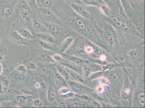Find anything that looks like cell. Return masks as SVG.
<instances>
[{
    "label": "cell",
    "mask_w": 145,
    "mask_h": 108,
    "mask_svg": "<svg viewBox=\"0 0 145 108\" xmlns=\"http://www.w3.org/2000/svg\"><path fill=\"white\" fill-rule=\"evenodd\" d=\"M52 11L63 25L109 52L103 39V31L95 20L80 16L64 0H54Z\"/></svg>",
    "instance_id": "cell-1"
},
{
    "label": "cell",
    "mask_w": 145,
    "mask_h": 108,
    "mask_svg": "<svg viewBox=\"0 0 145 108\" xmlns=\"http://www.w3.org/2000/svg\"><path fill=\"white\" fill-rule=\"evenodd\" d=\"M102 18L104 21L107 22L119 31L124 32H130L142 38H144L143 35L137 31L135 26L127 19V18L122 16L115 11L112 10V14L111 16L108 17L103 15Z\"/></svg>",
    "instance_id": "cell-2"
},
{
    "label": "cell",
    "mask_w": 145,
    "mask_h": 108,
    "mask_svg": "<svg viewBox=\"0 0 145 108\" xmlns=\"http://www.w3.org/2000/svg\"><path fill=\"white\" fill-rule=\"evenodd\" d=\"M104 29L103 31V39L105 46L108 50V47L113 54L117 52L119 42L118 34L115 28L110 23L104 21ZM109 51V50H108Z\"/></svg>",
    "instance_id": "cell-3"
},
{
    "label": "cell",
    "mask_w": 145,
    "mask_h": 108,
    "mask_svg": "<svg viewBox=\"0 0 145 108\" xmlns=\"http://www.w3.org/2000/svg\"><path fill=\"white\" fill-rule=\"evenodd\" d=\"M46 28L49 33L50 34L57 40L59 46L66 38L72 36L70 30L62 25L56 23L42 22Z\"/></svg>",
    "instance_id": "cell-4"
},
{
    "label": "cell",
    "mask_w": 145,
    "mask_h": 108,
    "mask_svg": "<svg viewBox=\"0 0 145 108\" xmlns=\"http://www.w3.org/2000/svg\"><path fill=\"white\" fill-rule=\"evenodd\" d=\"M86 45L84 40L77 38L74 43L64 53L65 55L77 57L84 60H88L89 57L85 51Z\"/></svg>",
    "instance_id": "cell-5"
},
{
    "label": "cell",
    "mask_w": 145,
    "mask_h": 108,
    "mask_svg": "<svg viewBox=\"0 0 145 108\" xmlns=\"http://www.w3.org/2000/svg\"><path fill=\"white\" fill-rule=\"evenodd\" d=\"M18 0H0V19L16 18L14 10Z\"/></svg>",
    "instance_id": "cell-6"
},
{
    "label": "cell",
    "mask_w": 145,
    "mask_h": 108,
    "mask_svg": "<svg viewBox=\"0 0 145 108\" xmlns=\"http://www.w3.org/2000/svg\"><path fill=\"white\" fill-rule=\"evenodd\" d=\"M36 14L37 16L42 22L56 23L62 25L58 18L50 9L39 8L36 12Z\"/></svg>",
    "instance_id": "cell-7"
},
{
    "label": "cell",
    "mask_w": 145,
    "mask_h": 108,
    "mask_svg": "<svg viewBox=\"0 0 145 108\" xmlns=\"http://www.w3.org/2000/svg\"><path fill=\"white\" fill-rule=\"evenodd\" d=\"M5 34L7 38L14 44L19 45L30 46V43L28 42L29 40L25 39L11 27H8L6 29Z\"/></svg>",
    "instance_id": "cell-8"
},
{
    "label": "cell",
    "mask_w": 145,
    "mask_h": 108,
    "mask_svg": "<svg viewBox=\"0 0 145 108\" xmlns=\"http://www.w3.org/2000/svg\"><path fill=\"white\" fill-rule=\"evenodd\" d=\"M120 68H113V69L105 71L103 72V75L105 78L113 85H118L122 80V72Z\"/></svg>",
    "instance_id": "cell-9"
},
{
    "label": "cell",
    "mask_w": 145,
    "mask_h": 108,
    "mask_svg": "<svg viewBox=\"0 0 145 108\" xmlns=\"http://www.w3.org/2000/svg\"><path fill=\"white\" fill-rule=\"evenodd\" d=\"M11 27L19 33L25 39L30 40L34 39L32 33L18 19L13 23L11 25Z\"/></svg>",
    "instance_id": "cell-10"
},
{
    "label": "cell",
    "mask_w": 145,
    "mask_h": 108,
    "mask_svg": "<svg viewBox=\"0 0 145 108\" xmlns=\"http://www.w3.org/2000/svg\"><path fill=\"white\" fill-rule=\"evenodd\" d=\"M126 55L129 60L134 64H140L144 61V53L138 48L129 49L126 52Z\"/></svg>",
    "instance_id": "cell-11"
},
{
    "label": "cell",
    "mask_w": 145,
    "mask_h": 108,
    "mask_svg": "<svg viewBox=\"0 0 145 108\" xmlns=\"http://www.w3.org/2000/svg\"><path fill=\"white\" fill-rule=\"evenodd\" d=\"M34 54L36 59L40 62L52 63L56 62L53 60L52 56L54 53L43 49H36L34 50Z\"/></svg>",
    "instance_id": "cell-12"
},
{
    "label": "cell",
    "mask_w": 145,
    "mask_h": 108,
    "mask_svg": "<svg viewBox=\"0 0 145 108\" xmlns=\"http://www.w3.org/2000/svg\"><path fill=\"white\" fill-rule=\"evenodd\" d=\"M29 29L33 34L36 33H48L43 22L37 16L36 12L34 14Z\"/></svg>",
    "instance_id": "cell-13"
},
{
    "label": "cell",
    "mask_w": 145,
    "mask_h": 108,
    "mask_svg": "<svg viewBox=\"0 0 145 108\" xmlns=\"http://www.w3.org/2000/svg\"><path fill=\"white\" fill-rule=\"evenodd\" d=\"M67 83L69 87L74 92L81 93H89L93 92L94 89H91L88 87L82 85L80 83L72 81L67 80Z\"/></svg>",
    "instance_id": "cell-14"
},
{
    "label": "cell",
    "mask_w": 145,
    "mask_h": 108,
    "mask_svg": "<svg viewBox=\"0 0 145 108\" xmlns=\"http://www.w3.org/2000/svg\"><path fill=\"white\" fill-rule=\"evenodd\" d=\"M68 5L80 16L89 20H94L91 12L87 9L84 5L77 3Z\"/></svg>",
    "instance_id": "cell-15"
},
{
    "label": "cell",
    "mask_w": 145,
    "mask_h": 108,
    "mask_svg": "<svg viewBox=\"0 0 145 108\" xmlns=\"http://www.w3.org/2000/svg\"><path fill=\"white\" fill-rule=\"evenodd\" d=\"M31 9L24 10L18 14V19L29 29L34 13Z\"/></svg>",
    "instance_id": "cell-16"
},
{
    "label": "cell",
    "mask_w": 145,
    "mask_h": 108,
    "mask_svg": "<svg viewBox=\"0 0 145 108\" xmlns=\"http://www.w3.org/2000/svg\"><path fill=\"white\" fill-rule=\"evenodd\" d=\"M144 88H139L137 90L133 99V103L135 107H145Z\"/></svg>",
    "instance_id": "cell-17"
},
{
    "label": "cell",
    "mask_w": 145,
    "mask_h": 108,
    "mask_svg": "<svg viewBox=\"0 0 145 108\" xmlns=\"http://www.w3.org/2000/svg\"><path fill=\"white\" fill-rule=\"evenodd\" d=\"M34 39H40L44 41L57 44L58 43L56 39L51 34L48 33H36L33 34Z\"/></svg>",
    "instance_id": "cell-18"
},
{
    "label": "cell",
    "mask_w": 145,
    "mask_h": 108,
    "mask_svg": "<svg viewBox=\"0 0 145 108\" xmlns=\"http://www.w3.org/2000/svg\"><path fill=\"white\" fill-rule=\"evenodd\" d=\"M65 59V58H64ZM60 64L71 70L77 72L79 74L83 75V72L82 66L77 65L74 63L72 62L68 59H65L63 61L60 62Z\"/></svg>",
    "instance_id": "cell-19"
},
{
    "label": "cell",
    "mask_w": 145,
    "mask_h": 108,
    "mask_svg": "<svg viewBox=\"0 0 145 108\" xmlns=\"http://www.w3.org/2000/svg\"><path fill=\"white\" fill-rule=\"evenodd\" d=\"M74 40L72 36H70L66 38L59 46V53L62 54L68 49Z\"/></svg>",
    "instance_id": "cell-20"
},
{
    "label": "cell",
    "mask_w": 145,
    "mask_h": 108,
    "mask_svg": "<svg viewBox=\"0 0 145 108\" xmlns=\"http://www.w3.org/2000/svg\"><path fill=\"white\" fill-rule=\"evenodd\" d=\"M39 46L43 49L56 53H59V46L57 44L37 39Z\"/></svg>",
    "instance_id": "cell-21"
},
{
    "label": "cell",
    "mask_w": 145,
    "mask_h": 108,
    "mask_svg": "<svg viewBox=\"0 0 145 108\" xmlns=\"http://www.w3.org/2000/svg\"><path fill=\"white\" fill-rule=\"evenodd\" d=\"M29 9V6L25 0H18L14 8L15 18H18V14L22 12Z\"/></svg>",
    "instance_id": "cell-22"
},
{
    "label": "cell",
    "mask_w": 145,
    "mask_h": 108,
    "mask_svg": "<svg viewBox=\"0 0 145 108\" xmlns=\"http://www.w3.org/2000/svg\"><path fill=\"white\" fill-rule=\"evenodd\" d=\"M67 69L69 75V80L76 81L80 83L85 84L86 82L87 81L86 80L85 77H83L82 75L79 74L77 72L71 70L68 68H67Z\"/></svg>",
    "instance_id": "cell-23"
},
{
    "label": "cell",
    "mask_w": 145,
    "mask_h": 108,
    "mask_svg": "<svg viewBox=\"0 0 145 108\" xmlns=\"http://www.w3.org/2000/svg\"><path fill=\"white\" fill-rule=\"evenodd\" d=\"M122 8L128 18H131L133 16V11L129 0H120Z\"/></svg>",
    "instance_id": "cell-24"
},
{
    "label": "cell",
    "mask_w": 145,
    "mask_h": 108,
    "mask_svg": "<svg viewBox=\"0 0 145 108\" xmlns=\"http://www.w3.org/2000/svg\"><path fill=\"white\" fill-rule=\"evenodd\" d=\"M124 86L121 93V97L123 100H127L130 99L131 94V89L128 81H125Z\"/></svg>",
    "instance_id": "cell-25"
},
{
    "label": "cell",
    "mask_w": 145,
    "mask_h": 108,
    "mask_svg": "<svg viewBox=\"0 0 145 108\" xmlns=\"http://www.w3.org/2000/svg\"><path fill=\"white\" fill-rule=\"evenodd\" d=\"M64 57L65 59H68V60L71 61L72 62L74 63V64H77L80 66H82L85 63L88 62V61L86 60H84V59H81L80 58L77 57L69 56L65 55V54H61Z\"/></svg>",
    "instance_id": "cell-26"
},
{
    "label": "cell",
    "mask_w": 145,
    "mask_h": 108,
    "mask_svg": "<svg viewBox=\"0 0 145 108\" xmlns=\"http://www.w3.org/2000/svg\"><path fill=\"white\" fill-rule=\"evenodd\" d=\"M10 71L7 69L5 70L0 75V81L5 86L7 87L10 84Z\"/></svg>",
    "instance_id": "cell-27"
},
{
    "label": "cell",
    "mask_w": 145,
    "mask_h": 108,
    "mask_svg": "<svg viewBox=\"0 0 145 108\" xmlns=\"http://www.w3.org/2000/svg\"><path fill=\"white\" fill-rule=\"evenodd\" d=\"M95 64H93V62L90 64L88 61V62L85 63L83 65L82 67L83 75L84 76V77H85V79L88 78L89 75L91 74L92 71L93 72V70H94V67L97 66V65H96L93 68V67L94 66Z\"/></svg>",
    "instance_id": "cell-28"
},
{
    "label": "cell",
    "mask_w": 145,
    "mask_h": 108,
    "mask_svg": "<svg viewBox=\"0 0 145 108\" xmlns=\"http://www.w3.org/2000/svg\"><path fill=\"white\" fill-rule=\"evenodd\" d=\"M36 2L39 8L51 9L54 4V0H36Z\"/></svg>",
    "instance_id": "cell-29"
},
{
    "label": "cell",
    "mask_w": 145,
    "mask_h": 108,
    "mask_svg": "<svg viewBox=\"0 0 145 108\" xmlns=\"http://www.w3.org/2000/svg\"><path fill=\"white\" fill-rule=\"evenodd\" d=\"M10 77H12L14 81L18 83H24L27 79L25 75L21 74L16 70L12 72L10 74Z\"/></svg>",
    "instance_id": "cell-30"
},
{
    "label": "cell",
    "mask_w": 145,
    "mask_h": 108,
    "mask_svg": "<svg viewBox=\"0 0 145 108\" xmlns=\"http://www.w3.org/2000/svg\"><path fill=\"white\" fill-rule=\"evenodd\" d=\"M57 97V93L54 88L50 87L47 91V97L48 102L52 103L55 102Z\"/></svg>",
    "instance_id": "cell-31"
},
{
    "label": "cell",
    "mask_w": 145,
    "mask_h": 108,
    "mask_svg": "<svg viewBox=\"0 0 145 108\" xmlns=\"http://www.w3.org/2000/svg\"><path fill=\"white\" fill-rule=\"evenodd\" d=\"M55 68L57 72L64 77L66 81L69 80V74L65 67L60 64L56 65Z\"/></svg>",
    "instance_id": "cell-32"
},
{
    "label": "cell",
    "mask_w": 145,
    "mask_h": 108,
    "mask_svg": "<svg viewBox=\"0 0 145 108\" xmlns=\"http://www.w3.org/2000/svg\"><path fill=\"white\" fill-rule=\"evenodd\" d=\"M15 98L14 93L12 91L8 90L4 94L0 95V100L5 102H10Z\"/></svg>",
    "instance_id": "cell-33"
},
{
    "label": "cell",
    "mask_w": 145,
    "mask_h": 108,
    "mask_svg": "<svg viewBox=\"0 0 145 108\" xmlns=\"http://www.w3.org/2000/svg\"><path fill=\"white\" fill-rule=\"evenodd\" d=\"M55 82L57 86L60 88L63 87H68L65 80L58 72L55 75Z\"/></svg>",
    "instance_id": "cell-34"
},
{
    "label": "cell",
    "mask_w": 145,
    "mask_h": 108,
    "mask_svg": "<svg viewBox=\"0 0 145 108\" xmlns=\"http://www.w3.org/2000/svg\"><path fill=\"white\" fill-rule=\"evenodd\" d=\"M81 1L85 5L95 7L99 8H100L101 5L105 4L103 0H81Z\"/></svg>",
    "instance_id": "cell-35"
},
{
    "label": "cell",
    "mask_w": 145,
    "mask_h": 108,
    "mask_svg": "<svg viewBox=\"0 0 145 108\" xmlns=\"http://www.w3.org/2000/svg\"><path fill=\"white\" fill-rule=\"evenodd\" d=\"M50 63L40 62L39 63L37 66L39 67L40 72L44 74H47L51 72V66Z\"/></svg>",
    "instance_id": "cell-36"
},
{
    "label": "cell",
    "mask_w": 145,
    "mask_h": 108,
    "mask_svg": "<svg viewBox=\"0 0 145 108\" xmlns=\"http://www.w3.org/2000/svg\"><path fill=\"white\" fill-rule=\"evenodd\" d=\"M126 62L120 63H110L107 64L106 65L102 66L103 71L110 70L113 68H121L126 66Z\"/></svg>",
    "instance_id": "cell-37"
},
{
    "label": "cell",
    "mask_w": 145,
    "mask_h": 108,
    "mask_svg": "<svg viewBox=\"0 0 145 108\" xmlns=\"http://www.w3.org/2000/svg\"><path fill=\"white\" fill-rule=\"evenodd\" d=\"M14 67L15 70L20 74L26 75L27 73V68L22 61H20L14 64Z\"/></svg>",
    "instance_id": "cell-38"
},
{
    "label": "cell",
    "mask_w": 145,
    "mask_h": 108,
    "mask_svg": "<svg viewBox=\"0 0 145 108\" xmlns=\"http://www.w3.org/2000/svg\"><path fill=\"white\" fill-rule=\"evenodd\" d=\"M103 15L107 17H110L112 14V10L106 4L101 5L100 8Z\"/></svg>",
    "instance_id": "cell-39"
},
{
    "label": "cell",
    "mask_w": 145,
    "mask_h": 108,
    "mask_svg": "<svg viewBox=\"0 0 145 108\" xmlns=\"http://www.w3.org/2000/svg\"><path fill=\"white\" fill-rule=\"evenodd\" d=\"M103 71H99L92 74L86 79L87 81H91L92 80L101 78L103 75Z\"/></svg>",
    "instance_id": "cell-40"
},
{
    "label": "cell",
    "mask_w": 145,
    "mask_h": 108,
    "mask_svg": "<svg viewBox=\"0 0 145 108\" xmlns=\"http://www.w3.org/2000/svg\"><path fill=\"white\" fill-rule=\"evenodd\" d=\"M22 63L25 65L27 69L31 70H36L38 68L37 65L35 62L31 60L24 61Z\"/></svg>",
    "instance_id": "cell-41"
},
{
    "label": "cell",
    "mask_w": 145,
    "mask_h": 108,
    "mask_svg": "<svg viewBox=\"0 0 145 108\" xmlns=\"http://www.w3.org/2000/svg\"><path fill=\"white\" fill-rule=\"evenodd\" d=\"M21 91L26 95L33 96L34 94L33 89L30 87L24 86L20 88Z\"/></svg>",
    "instance_id": "cell-42"
},
{
    "label": "cell",
    "mask_w": 145,
    "mask_h": 108,
    "mask_svg": "<svg viewBox=\"0 0 145 108\" xmlns=\"http://www.w3.org/2000/svg\"><path fill=\"white\" fill-rule=\"evenodd\" d=\"M14 98H15L16 102L20 105L24 104L27 100V97L23 95H18L15 96Z\"/></svg>",
    "instance_id": "cell-43"
},
{
    "label": "cell",
    "mask_w": 145,
    "mask_h": 108,
    "mask_svg": "<svg viewBox=\"0 0 145 108\" xmlns=\"http://www.w3.org/2000/svg\"><path fill=\"white\" fill-rule=\"evenodd\" d=\"M28 4L30 9L34 12H36L39 8L37 6L36 0H25Z\"/></svg>",
    "instance_id": "cell-44"
},
{
    "label": "cell",
    "mask_w": 145,
    "mask_h": 108,
    "mask_svg": "<svg viewBox=\"0 0 145 108\" xmlns=\"http://www.w3.org/2000/svg\"><path fill=\"white\" fill-rule=\"evenodd\" d=\"M34 87L37 89H41L42 90H45L46 88L45 83L41 79L37 80L34 84Z\"/></svg>",
    "instance_id": "cell-45"
},
{
    "label": "cell",
    "mask_w": 145,
    "mask_h": 108,
    "mask_svg": "<svg viewBox=\"0 0 145 108\" xmlns=\"http://www.w3.org/2000/svg\"><path fill=\"white\" fill-rule=\"evenodd\" d=\"M8 53L7 49L3 48L0 51V63L4 64L6 61Z\"/></svg>",
    "instance_id": "cell-46"
},
{
    "label": "cell",
    "mask_w": 145,
    "mask_h": 108,
    "mask_svg": "<svg viewBox=\"0 0 145 108\" xmlns=\"http://www.w3.org/2000/svg\"><path fill=\"white\" fill-rule=\"evenodd\" d=\"M52 57L55 62H57L60 63L63 61L64 60V58L63 55H61L59 53H55L53 54L52 56Z\"/></svg>",
    "instance_id": "cell-47"
},
{
    "label": "cell",
    "mask_w": 145,
    "mask_h": 108,
    "mask_svg": "<svg viewBox=\"0 0 145 108\" xmlns=\"http://www.w3.org/2000/svg\"><path fill=\"white\" fill-rule=\"evenodd\" d=\"M71 91L69 87H63L59 88L58 92L60 96L64 95Z\"/></svg>",
    "instance_id": "cell-48"
},
{
    "label": "cell",
    "mask_w": 145,
    "mask_h": 108,
    "mask_svg": "<svg viewBox=\"0 0 145 108\" xmlns=\"http://www.w3.org/2000/svg\"><path fill=\"white\" fill-rule=\"evenodd\" d=\"M59 106L60 107H72L73 106L72 104L65 101H62L59 102Z\"/></svg>",
    "instance_id": "cell-49"
},
{
    "label": "cell",
    "mask_w": 145,
    "mask_h": 108,
    "mask_svg": "<svg viewBox=\"0 0 145 108\" xmlns=\"http://www.w3.org/2000/svg\"><path fill=\"white\" fill-rule=\"evenodd\" d=\"M33 104L34 106L36 107H42L43 105V102L39 98H36L33 101Z\"/></svg>",
    "instance_id": "cell-50"
},
{
    "label": "cell",
    "mask_w": 145,
    "mask_h": 108,
    "mask_svg": "<svg viewBox=\"0 0 145 108\" xmlns=\"http://www.w3.org/2000/svg\"><path fill=\"white\" fill-rule=\"evenodd\" d=\"M64 1L65 2H66L67 3H68V4L77 3L84 5V6L85 5L81 0H64Z\"/></svg>",
    "instance_id": "cell-51"
},
{
    "label": "cell",
    "mask_w": 145,
    "mask_h": 108,
    "mask_svg": "<svg viewBox=\"0 0 145 108\" xmlns=\"http://www.w3.org/2000/svg\"><path fill=\"white\" fill-rule=\"evenodd\" d=\"M75 95L74 92L71 91V92L67 93V94L61 96V97L63 98L68 99H71L73 98Z\"/></svg>",
    "instance_id": "cell-52"
},
{
    "label": "cell",
    "mask_w": 145,
    "mask_h": 108,
    "mask_svg": "<svg viewBox=\"0 0 145 108\" xmlns=\"http://www.w3.org/2000/svg\"><path fill=\"white\" fill-rule=\"evenodd\" d=\"M7 90V87L5 86L0 81V95L4 94Z\"/></svg>",
    "instance_id": "cell-53"
},
{
    "label": "cell",
    "mask_w": 145,
    "mask_h": 108,
    "mask_svg": "<svg viewBox=\"0 0 145 108\" xmlns=\"http://www.w3.org/2000/svg\"><path fill=\"white\" fill-rule=\"evenodd\" d=\"M100 78L101 79H99V81L100 83H101V85H107L110 84L108 80L106 78H105V77H101Z\"/></svg>",
    "instance_id": "cell-54"
},
{
    "label": "cell",
    "mask_w": 145,
    "mask_h": 108,
    "mask_svg": "<svg viewBox=\"0 0 145 108\" xmlns=\"http://www.w3.org/2000/svg\"><path fill=\"white\" fill-rule=\"evenodd\" d=\"M111 103L113 106L115 107H121L119 101L115 99H112L111 100Z\"/></svg>",
    "instance_id": "cell-55"
},
{
    "label": "cell",
    "mask_w": 145,
    "mask_h": 108,
    "mask_svg": "<svg viewBox=\"0 0 145 108\" xmlns=\"http://www.w3.org/2000/svg\"><path fill=\"white\" fill-rule=\"evenodd\" d=\"M78 97H80V98L86 100L87 101H92V98L90 97H89L88 96L86 95H83L77 96Z\"/></svg>",
    "instance_id": "cell-56"
},
{
    "label": "cell",
    "mask_w": 145,
    "mask_h": 108,
    "mask_svg": "<svg viewBox=\"0 0 145 108\" xmlns=\"http://www.w3.org/2000/svg\"><path fill=\"white\" fill-rule=\"evenodd\" d=\"M93 97H95V98L97 99V100H99V101H104V99L103 97H101V96H100L99 95H98V94H96V93H94L93 94Z\"/></svg>",
    "instance_id": "cell-57"
},
{
    "label": "cell",
    "mask_w": 145,
    "mask_h": 108,
    "mask_svg": "<svg viewBox=\"0 0 145 108\" xmlns=\"http://www.w3.org/2000/svg\"><path fill=\"white\" fill-rule=\"evenodd\" d=\"M96 91H97V93H101L103 92L104 89L102 87L98 86L97 87V89H96Z\"/></svg>",
    "instance_id": "cell-58"
},
{
    "label": "cell",
    "mask_w": 145,
    "mask_h": 108,
    "mask_svg": "<svg viewBox=\"0 0 145 108\" xmlns=\"http://www.w3.org/2000/svg\"><path fill=\"white\" fill-rule=\"evenodd\" d=\"M92 104V107H101V105H100V104L96 102H93V103Z\"/></svg>",
    "instance_id": "cell-59"
},
{
    "label": "cell",
    "mask_w": 145,
    "mask_h": 108,
    "mask_svg": "<svg viewBox=\"0 0 145 108\" xmlns=\"http://www.w3.org/2000/svg\"><path fill=\"white\" fill-rule=\"evenodd\" d=\"M132 2L134 3H142V2H144V0H130Z\"/></svg>",
    "instance_id": "cell-60"
},
{
    "label": "cell",
    "mask_w": 145,
    "mask_h": 108,
    "mask_svg": "<svg viewBox=\"0 0 145 108\" xmlns=\"http://www.w3.org/2000/svg\"><path fill=\"white\" fill-rule=\"evenodd\" d=\"M3 71V68L2 64L0 63V75L2 74Z\"/></svg>",
    "instance_id": "cell-61"
},
{
    "label": "cell",
    "mask_w": 145,
    "mask_h": 108,
    "mask_svg": "<svg viewBox=\"0 0 145 108\" xmlns=\"http://www.w3.org/2000/svg\"><path fill=\"white\" fill-rule=\"evenodd\" d=\"M102 106L104 107H111L110 106H109L108 104L106 103H102Z\"/></svg>",
    "instance_id": "cell-62"
},
{
    "label": "cell",
    "mask_w": 145,
    "mask_h": 108,
    "mask_svg": "<svg viewBox=\"0 0 145 108\" xmlns=\"http://www.w3.org/2000/svg\"><path fill=\"white\" fill-rule=\"evenodd\" d=\"M2 107V105H1V102H0V107Z\"/></svg>",
    "instance_id": "cell-63"
},
{
    "label": "cell",
    "mask_w": 145,
    "mask_h": 108,
    "mask_svg": "<svg viewBox=\"0 0 145 108\" xmlns=\"http://www.w3.org/2000/svg\"><path fill=\"white\" fill-rule=\"evenodd\" d=\"M1 38H0V43H1Z\"/></svg>",
    "instance_id": "cell-64"
}]
</instances>
